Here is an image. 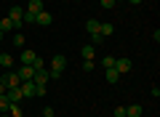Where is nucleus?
I'll return each mask as SVG.
<instances>
[{
    "instance_id": "21",
    "label": "nucleus",
    "mask_w": 160,
    "mask_h": 117,
    "mask_svg": "<svg viewBox=\"0 0 160 117\" xmlns=\"http://www.w3.org/2000/svg\"><path fill=\"white\" fill-rule=\"evenodd\" d=\"M102 67H104V69L115 67V59H112V56H107V59H102Z\"/></svg>"
},
{
    "instance_id": "5",
    "label": "nucleus",
    "mask_w": 160,
    "mask_h": 117,
    "mask_svg": "<svg viewBox=\"0 0 160 117\" xmlns=\"http://www.w3.org/2000/svg\"><path fill=\"white\" fill-rule=\"evenodd\" d=\"M51 22H53V16L46 11V8H43V11L35 16V24H40V27H51Z\"/></svg>"
},
{
    "instance_id": "9",
    "label": "nucleus",
    "mask_w": 160,
    "mask_h": 117,
    "mask_svg": "<svg viewBox=\"0 0 160 117\" xmlns=\"http://www.w3.org/2000/svg\"><path fill=\"white\" fill-rule=\"evenodd\" d=\"M6 115H8V117H22V104H19V101H11Z\"/></svg>"
},
{
    "instance_id": "7",
    "label": "nucleus",
    "mask_w": 160,
    "mask_h": 117,
    "mask_svg": "<svg viewBox=\"0 0 160 117\" xmlns=\"http://www.w3.org/2000/svg\"><path fill=\"white\" fill-rule=\"evenodd\" d=\"M131 59H115V69H118L120 75H126V72H131Z\"/></svg>"
},
{
    "instance_id": "6",
    "label": "nucleus",
    "mask_w": 160,
    "mask_h": 117,
    "mask_svg": "<svg viewBox=\"0 0 160 117\" xmlns=\"http://www.w3.org/2000/svg\"><path fill=\"white\" fill-rule=\"evenodd\" d=\"M3 83H6V90H8V88H19V85H22V80H19L16 72H8L6 77H3Z\"/></svg>"
},
{
    "instance_id": "1",
    "label": "nucleus",
    "mask_w": 160,
    "mask_h": 117,
    "mask_svg": "<svg viewBox=\"0 0 160 117\" xmlns=\"http://www.w3.org/2000/svg\"><path fill=\"white\" fill-rule=\"evenodd\" d=\"M67 69V56H62V53H56L51 59V72H48V77L51 80H56V77H62V72Z\"/></svg>"
},
{
    "instance_id": "30",
    "label": "nucleus",
    "mask_w": 160,
    "mask_h": 117,
    "mask_svg": "<svg viewBox=\"0 0 160 117\" xmlns=\"http://www.w3.org/2000/svg\"><path fill=\"white\" fill-rule=\"evenodd\" d=\"M0 83H3V72H0Z\"/></svg>"
},
{
    "instance_id": "14",
    "label": "nucleus",
    "mask_w": 160,
    "mask_h": 117,
    "mask_svg": "<svg viewBox=\"0 0 160 117\" xmlns=\"http://www.w3.org/2000/svg\"><path fill=\"white\" fill-rule=\"evenodd\" d=\"M0 29H3V32H11V29H16V24H13L8 16H0Z\"/></svg>"
},
{
    "instance_id": "19",
    "label": "nucleus",
    "mask_w": 160,
    "mask_h": 117,
    "mask_svg": "<svg viewBox=\"0 0 160 117\" xmlns=\"http://www.w3.org/2000/svg\"><path fill=\"white\" fill-rule=\"evenodd\" d=\"M11 64H13V59H11V56H8V53H0V67H3V69H8Z\"/></svg>"
},
{
    "instance_id": "31",
    "label": "nucleus",
    "mask_w": 160,
    "mask_h": 117,
    "mask_svg": "<svg viewBox=\"0 0 160 117\" xmlns=\"http://www.w3.org/2000/svg\"><path fill=\"white\" fill-rule=\"evenodd\" d=\"M115 3H120V0H115Z\"/></svg>"
},
{
    "instance_id": "20",
    "label": "nucleus",
    "mask_w": 160,
    "mask_h": 117,
    "mask_svg": "<svg viewBox=\"0 0 160 117\" xmlns=\"http://www.w3.org/2000/svg\"><path fill=\"white\" fill-rule=\"evenodd\" d=\"M8 104H11V101H8V99H6V93H3V96H0V112H3V115L8 112Z\"/></svg>"
},
{
    "instance_id": "12",
    "label": "nucleus",
    "mask_w": 160,
    "mask_h": 117,
    "mask_svg": "<svg viewBox=\"0 0 160 117\" xmlns=\"http://www.w3.org/2000/svg\"><path fill=\"white\" fill-rule=\"evenodd\" d=\"M27 11H29V13H35V16H38V13L43 11V0H29V3H27Z\"/></svg>"
},
{
    "instance_id": "26",
    "label": "nucleus",
    "mask_w": 160,
    "mask_h": 117,
    "mask_svg": "<svg viewBox=\"0 0 160 117\" xmlns=\"http://www.w3.org/2000/svg\"><path fill=\"white\" fill-rule=\"evenodd\" d=\"M102 3V8H115V0H99Z\"/></svg>"
},
{
    "instance_id": "24",
    "label": "nucleus",
    "mask_w": 160,
    "mask_h": 117,
    "mask_svg": "<svg viewBox=\"0 0 160 117\" xmlns=\"http://www.w3.org/2000/svg\"><path fill=\"white\" fill-rule=\"evenodd\" d=\"M24 22H27V24H35V13H29V11H24Z\"/></svg>"
},
{
    "instance_id": "22",
    "label": "nucleus",
    "mask_w": 160,
    "mask_h": 117,
    "mask_svg": "<svg viewBox=\"0 0 160 117\" xmlns=\"http://www.w3.org/2000/svg\"><path fill=\"white\" fill-rule=\"evenodd\" d=\"M83 69H86V72H93V59H86V61H83Z\"/></svg>"
},
{
    "instance_id": "4",
    "label": "nucleus",
    "mask_w": 160,
    "mask_h": 117,
    "mask_svg": "<svg viewBox=\"0 0 160 117\" xmlns=\"http://www.w3.org/2000/svg\"><path fill=\"white\" fill-rule=\"evenodd\" d=\"M16 75H19L22 83H24V80H32L35 77V67H32V64H22V67L16 69Z\"/></svg>"
},
{
    "instance_id": "33",
    "label": "nucleus",
    "mask_w": 160,
    "mask_h": 117,
    "mask_svg": "<svg viewBox=\"0 0 160 117\" xmlns=\"http://www.w3.org/2000/svg\"><path fill=\"white\" fill-rule=\"evenodd\" d=\"M75 3H78V0H75Z\"/></svg>"
},
{
    "instance_id": "18",
    "label": "nucleus",
    "mask_w": 160,
    "mask_h": 117,
    "mask_svg": "<svg viewBox=\"0 0 160 117\" xmlns=\"http://www.w3.org/2000/svg\"><path fill=\"white\" fill-rule=\"evenodd\" d=\"M99 35H102V37H104V40H107V37H109V35H112V24H107V22H104V24H102V27H99Z\"/></svg>"
},
{
    "instance_id": "29",
    "label": "nucleus",
    "mask_w": 160,
    "mask_h": 117,
    "mask_svg": "<svg viewBox=\"0 0 160 117\" xmlns=\"http://www.w3.org/2000/svg\"><path fill=\"white\" fill-rule=\"evenodd\" d=\"M3 37H6V32H3V29H0V40H3Z\"/></svg>"
},
{
    "instance_id": "11",
    "label": "nucleus",
    "mask_w": 160,
    "mask_h": 117,
    "mask_svg": "<svg viewBox=\"0 0 160 117\" xmlns=\"http://www.w3.org/2000/svg\"><path fill=\"white\" fill-rule=\"evenodd\" d=\"M99 27H102V22H99V19H88V22H86L88 35H99Z\"/></svg>"
},
{
    "instance_id": "32",
    "label": "nucleus",
    "mask_w": 160,
    "mask_h": 117,
    "mask_svg": "<svg viewBox=\"0 0 160 117\" xmlns=\"http://www.w3.org/2000/svg\"><path fill=\"white\" fill-rule=\"evenodd\" d=\"M3 117H8V115H3Z\"/></svg>"
},
{
    "instance_id": "3",
    "label": "nucleus",
    "mask_w": 160,
    "mask_h": 117,
    "mask_svg": "<svg viewBox=\"0 0 160 117\" xmlns=\"http://www.w3.org/2000/svg\"><path fill=\"white\" fill-rule=\"evenodd\" d=\"M19 90H22L24 99H32V96H38V85H35L32 80H24V83L19 85Z\"/></svg>"
},
{
    "instance_id": "34",
    "label": "nucleus",
    "mask_w": 160,
    "mask_h": 117,
    "mask_svg": "<svg viewBox=\"0 0 160 117\" xmlns=\"http://www.w3.org/2000/svg\"><path fill=\"white\" fill-rule=\"evenodd\" d=\"M123 117H126V115H123Z\"/></svg>"
},
{
    "instance_id": "8",
    "label": "nucleus",
    "mask_w": 160,
    "mask_h": 117,
    "mask_svg": "<svg viewBox=\"0 0 160 117\" xmlns=\"http://www.w3.org/2000/svg\"><path fill=\"white\" fill-rule=\"evenodd\" d=\"M32 83H35V85H46V83H48V69H38L35 77H32Z\"/></svg>"
},
{
    "instance_id": "23",
    "label": "nucleus",
    "mask_w": 160,
    "mask_h": 117,
    "mask_svg": "<svg viewBox=\"0 0 160 117\" xmlns=\"http://www.w3.org/2000/svg\"><path fill=\"white\" fill-rule=\"evenodd\" d=\"M13 45H19V48H24V35H16V37H13Z\"/></svg>"
},
{
    "instance_id": "17",
    "label": "nucleus",
    "mask_w": 160,
    "mask_h": 117,
    "mask_svg": "<svg viewBox=\"0 0 160 117\" xmlns=\"http://www.w3.org/2000/svg\"><path fill=\"white\" fill-rule=\"evenodd\" d=\"M80 56H83V59H93V56H96L93 45H91V43H88V45H83V48H80Z\"/></svg>"
},
{
    "instance_id": "15",
    "label": "nucleus",
    "mask_w": 160,
    "mask_h": 117,
    "mask_svg": "<svg viewBox=\"0 0 160 117\" xmlns=\"http://www.w3.org/2000/svg\"><path fill=\"white\" fill-rule=\"evenodd\" d=\"M104 72H107V80H109V83H120V72H118V69H115V67H109V69H104Z\"/></svg>"
},
{
    "instance_id": "2",
    "label": "nucleus",
    "mask_w": 160,
    "mask_h": 117,
    "mask_svg": "<svg viewBox=\"0 0 160 117\" xmlns=\"http://www.w3.org/2000/svg\"><path fill=\"white\" fill-rule=\"evenodd\" d=\"M8 19H11V22L16 24V29H19V27L24 24V8H22V6H13L11 11H8Z\"/></svg>"
},
{
    "instance_id": "10",
    "label": "nucleus",
    "mask_w": 160,
    "mask_h": 117,
    "mask_svg": "<svg viewBox=\"0 0 160 117\" xmlns=\"http://www.w3.org/2000/svg\"><path fill=\"white\" fill-rule=\"evenodd\" d=\"M35 59H38V53H35V51H29V48L22 51V64H35Z\"/></svg>"
},
{
    "instance_id": "27",
    "label": "nucleus",
    "mask_w": 160,
    "mask_h": 117,
    "mask_svg": "<svg viewBox=\"0 0 160 117\" xmlns=\"http://www.w3.org/2000/svg\"><path fill=\"white\" fill-rule=\"evenodd\" d=\"M126 115V106H115V117H123Z\"/></svg>"
},
{
    "instance_id": "25",
    "label": "nucleus",
    "mask_w": 160,
    "mask_h": 117,
    "mask_svg": "<svg viewBox=\"0 0 160 117\" xmlns=\"http://www.w3.org/2000/svg\"><path fill=\"white\" fill-rule=\"evenodd\" d=\"M99 43H104L102 35H91V45H99Z\"/></svg>"
},
{
    "instance_id": "13",
    "label": "nucleus",
    "mask_w": 160,
    "mask_h": 117,
    "mask_svg": "<svg viewBox=\"0 0 160 117\" xmlns=\"http://www.w3.org/2000/svg\"><path fill=\"white\" fill-rule=\"evenodd\" d=\"M6 99H8V101H22L24 96H22V90H19V88H8V90H6Z\"/></svg>"
},
{
    "instance_id": "16",
    "label": "nucleus",
    "mask_w": 160,
    "mask_h": 117,
    "mask_svg": "<svg viewBox=\"0 0 160 117\" xmlns=\"http://www.w3.org/2000/svg\"><path fill=\"white\" fill-rule=\"evenodd\" d=\"M126 117H142V106H139V104L126 106Z\"/></svg>"
},
{
    "instance_id": "28",
    "label": "nucleus",
    "mask_w": 160,
    "mask_h": 117,
    "mask_svg": "<svg viewBox=\"0 0 160 117\" xmlns=\"http://www.w3.org/2000/svg\"><path fill=\"white\" fill-rule=\"evenodd\" d=\"M128 3H131V6H139V3H142V0H128Z\"/></svg>"
}]
</instances>
